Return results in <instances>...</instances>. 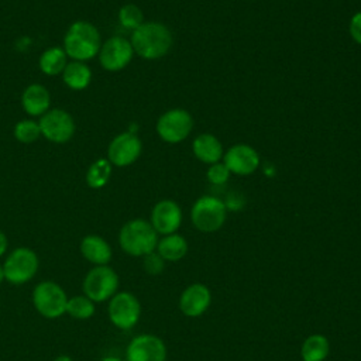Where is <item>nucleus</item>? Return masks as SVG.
I'll return each mask as SVG.
<instances>
[{"instance_id": "f257e3e1", "label": "nucleus", "mask_w": 361, "mask_h": 361, "mask_svg": "<svg viewBox=\"0 0 361 361\" xmlns=\"http://www.w3.org/2000/svg\"><path fill=\"white\" fill-rule=\"evenodd\" d=\"M134 54L144 59H158L166 55L172 47V34L166 25L157 21L142 23L131 32Z\"/></svg>"}, {"instance_id": "f03ea898", "label": "nucleus", "mask_w": 361, "mask_h": 361, "mask_svg": "<svg viewBox=\"0 0 361 361\" xmlns=\"http://www.w3.org/2000/svg\"><path fill=\"white\" fill-rule=\"evenodd\" d=\"M102 47L99 30L89 21H75L69 25L63 38V51L72 61H89Z\"/></svg>"}, {"instance_id": "7ed1b4c3", "label": "nucleus", "mask_w": 361, "mask_h": 361, "mask_svg": "<svg viewBox=\"0 0 361 361\" xmlns=\"http://www.w3.org/2000/svg\"><path fill=\"white\" fill-rule=\"evenodd\" d=\"M158 240V233L151 223L144 219H133L127 221L118 233V244L121 250L133 257H145L155 251Z\"/></svg>"}, {"instance_id": "20e7f679", "label": "nucleus", "mask_w": 361, "mask_h": 361, "mask_svg": "<svg viewBox=\"0 0 361 361\" xmlns=\"http://www.w3.org/2000/svg\"><path fill=\"white\" fill-rule=\"evenodd\" d=\"M227 217V206L214 196L204 195L199 197L190 210L192 224L202 233H214L220 230Z\"/></svg>"}, {"instance_id": "39448f33", "label": "nucleus", "mask_w": 361, "mask_h": 361, "mask_svg": "<svg viewBox=\"0 0 361 361\" xmlns=\"http://www.w3.org/2000/svg\"><path fill=\"white\" fill-rule=\"evenodd\" d=\"M32 303L41 316L47 319H58L66 313L68 296L56 282L44 281L34 288Z\"/></svg>"}, {"instance_id": "423d86ee", "label": "nucleus", "mask_w": 361, "mask_h": 361, "mask_svg": "<svg viewBox=\"0 0 361 361\" xmlns=\"http://www.w3.org/2000/svg\"><path fill=\"white\" fill-rule=\"evenodd\" d=\"M118 275L109 265H96L83 279V293L96 302L111 299L117 293Z\"/></svg>"}, {"instance_id": "0eeeda50", "label": "nucleus", "mask_w": 361, "mask_h": 361, "mask_svg": "<svg viewBox=\"0 0 361 361\" xmlns=\"http://www.w3.org/2000/svg\"><path fill=\"white\" fill-rule=\"evenodd\" d=\"M38 257L27 247L13 250L3 264L4 278L13 285H23L34 278L38 271Z\"/></svg>"}, {"instance_id": "6e6552de", "label": "nucleus", "mask_w": 361, "mask_h": 361, "mask_svg": "<svg viewBox=\"0 0 361 361\" xmlns=\"http://www.w3.org/2000/svg\"><path fill=\"white\" fill-rule=\"evenodd\" d=\"M192 128L193 118L183 109H171L159 116L157 121V133L168 144L182 142L190 134Z\"/></svg>"}, {"instance_id": "1a4fd4ad", "label": "nucleus", "mask_w": 361, "mask_h": 361, "mask_svg": "<svg viewBox=\"0 0 361 361\" xmlns=\"http://www.w3.org/2000/svg\"><path fill=\"white\" fill-rule=\"evenodd\" d=\"M109 319L110 322L121 329L130 330L134 327L141 316L140 300L131 292H117L109 302Z\"/></svg>"}, {"instance_id": "9d476101", "label": "nucleus", "mask_w": 361, "mask_h": 361, "mask_svg": "<svg viewBox=\"0 0 361 361\" xmlns=\"http://www.w3.org/2000/svg\"><path fill=\"white\" fill-rule=\"evenodd\" d=\"M38 124L41 135L55 144L68 142L75 133V121L72 116L62 109L48 110L41 116Z\"/></svg>"}, {"instance_id": "9b49d317", "label": "nucleus", "mask_w": 361, "mask_h": 361, "mask_svg": "<svg viewBox=\"0 0 361 361\" xmlns=\"http://www.w3.org/2000/svg\"><path fill=\"white\" fill-rule=\"evenodd\" d=\"M97 55L103 69L109 72H117L124 69L131 62L134 49L128 39L116 35L102 44Z\"/></svg>"}, {"instance_id": "f8f14e48", "label": "nucleus", "mask_w": 361, "mask_h": 361, "mask_svg": "<svg viewBox=\"0 0 361 361\" xmlns=\"http://www.w3.org/2000/svg\"><path fill=\"white\" fill-rule=\"evenodd\" d=\"M126 361H166V345L155 334H138L127 345Z\"/></svg>"}, {"instance_id": "ddd939ff", "label": "nucleus", "mask_w": 361, "mask_h": 361, "mask_svg": "<svg viewBox=\"0 0 361 361\" xmlns=\"http://www.w3.org/2000/svg\"><path fill=\"white\" fill-rule=\"evenodd\" d=\"M142 144L134 133H121L116 135L107 148V159L114 166H128L141 155Z\"/></svg>"}, {"instance_id": "4468645a", "label": "nucleus", "mask_w": 361, "mask_h": 361, "mask_svg": "<svg viewBox=\"0 0 361 361\" xmlns=\"http://www.w3.org/2000/svg\"><path fill=\"white\" fill-rule=\"evenodd\" d=\"M149 223L158 234L168 235L176 233L182 223V210L179 204L171 199L159 200L151 210Z\"/></svg>"}, {"instance_id": "2eb2a0df", "label": "nucleus", "mask_w": 361, "mask_h": 361, "mask_svg": "<svg viewBox=\"0 0 361 361\" xmlns=\"http://www.w3.org/2000/svg\"><path fill=\"white\" fill-rule=\"evenodd\" d=\"M223 164L231 173L251 175L259 166L258 152L247 144H235L223 154Z\"/></svg>"}, {"instance_id": "dca6fc26", "label": "nucleus", "mask_w": 361, "mask_h": 361, "mask_svg": "<svg viewBox=\"0 0 361 361\" xmlns=\"http://www.w3.org/2000/svg\"><path fill=\"white\" fill-rule=\"evenodd\" d=\"M212 303V292L209 286L200 282L186 286L179 296V309L188 317H199L209 309Z\"/></svg>"}, {"instance_id": "f3484780", "label": "nucleus", "mask_w": 361, "mask_h": 361, "mask_svg": "<svg viewBox=\"0 0 361 361\" xmlns=\"http://www.w3.org/2000/svg\"><path fill=\"white\" fill-rule=\"evenodd\" d=\"M21 104L24 111L32 117L45 114L51 106L48 89L39 83L28 85L21 94Z\"/></svg>"}, {"instance_id": "a211bd4d", "label": "nucleus", "mask_w": 361, "mask_h": 361, "mask_svg": "<svg viewBox=\"0 0 361 361\" xmlns=\"http://www.w3.org/2000/svg\"><path fill=\"white\" fill-rule=\"evenodd\" d=\"M80 252L83 258L96 265H107L111 259V247L100 235L89 234L80 241Z\"/></svg>"}, {"instance_id": "6ab92c4d", "label": "nucleus", "mask_w": 361, "mask_h": 361, "mask_svg": "<svg viewBox=\"0 0 361 361\" xmlns=\"http://www.w3.org/2000/svg\"><path fill=\"white\" fill-rule=\"evenodd\" d=\"M193 155L204 164H216L223 158V145L213 134H200L192 142Z\"/></svg>"}, {"instance_id": "aec40b11", "label": "nucleus", "mask_w": 361, "mask_h": 361, "mask_svg": "<svg viewBox=\"0 0 361 361\" xmlns=\"http://www.w3.org/2000/svg\"><path fill=\"white\" fill-rule=\"evenodd\" d=\"M155 251L162 257L164 261L176 262L188 254V241L183 235L172 233L158 240Z\"/></svg>"}, {"instance_id": "412c9836", "label": "nucleus", "mask_w": 361, "mask_h": 361, "mask_svg": "<svg viewBox=\"0 0 361 361\" xmlns=\"http://www.w3.org/2000/svg\"><path fill=\"white\" fill-rule=\"evenodd\" d=\"M61 75L63 83L72 90H83L89 86L92 80L90 68L80 61L68 62Z\"/></svg>"}, {"instance_id": "4be33fe9", "label": "nucleus", "mask_w": 361, "mask_h": 361, "mask_svg": "<svg viewBox=\"0 0 361 361\" xmlns=\"http://www.w3.org/2000/svg\"><path fill=\"white\" fill-rule=\"evenodd\" d=\"M330 354V341L324 334L307 336L300 347L303 361H324Z\"/></svg>"}, {"instance_id": "5701e85b", "label": "nucleus", "mask_w": 361, "mask_h": 361, "mask_svg": "<svg viewBox=\"0 0 361 361\" xmlns=\"http://www.w3.org/2000/svg\"><path fill=\"white\" fill-rule=\"evenodd\" d=\"M39 69L48 76H56L62 73L68 63V55L61 47H51L45 49L39 56Z\"/></svg>"}, {"instance_id": "b1692460", "label": "nucleus", "mask_w": 361, "mask_h": 361, "mask_svg": "<svg viewBox=\"0 0 361 361\" xmlns=\"http://www.w3.org/2000/svg\"><path fill=\"white\" fill-rule=\"evenodd\" d=\"M111 164L107 158L96 159L86 172V183L92 189H100L106 186L111 175Z\"/></svg>"}, {"instance_id": "393cba45", "label": "nucleus", "mask_w": 361, "mask_h": 361, "mask_svg": "<svg viewBox=\"0 0 361 361\" xmlns=\"http://www.w3.org/2000/svg\"><path fill=\"white\" fill-rule=\"evenodd\" d=\"M66 313L78 320L90 319L94 314V302L90 300L86 295L72 296L68 299Z\"/></svg>"}, {"instance_id": "a878e982", "label": "nucleus", "mask_w": 361, "mask_h": 361, "mask_svg": "<svg viewBox=\"0 0 361 361\" xmlns=\"http://www.w3.org/2000/svg\"><path fill=\"white\" fill-rule=\"evenodd\" d=\"M118 21L124 28L134 31L144 23V14L138 6L128 3L118 10Z\"/></svg>"}, {"instance_id": "bb28decb", "label": "nucleus", "mask_w": 361, "mask_h": 361, "mask_svg": "<svg viewBox=\"0 0 361 361\" xmlns=\"http://www.w3.org/2000/svg\"><path fill=\"white\" fill-rule=\"evenodd\" d=\"M14 137L18 142L31 144L41 137L39 124L34 120H21L14 126Z\"/></svg>"}, {"instance_id": "cd10ccee", "label": "nucleus", "mask_w": 361, "mask_h": 361, "mask_svg": "<svg viewBox=\"0 0 361 361\" xmlns=\"http://www.w3.org/2000/svg\"><path fill=\"white\" fill-rule=\"evenodd\" d=\"M230 175L231 172L228 171V168L220 161L216 164H212L206 172L209 182L213 185H224L228 180Z\"/></svg>"}, {"instance_id": "c85d7f7f", "label": "nucleus", "mask_w": 361, "mask_h": 361, "mask_svg": "<svg viewBox=\"0 0 361 361\" xmlns=\"http://www.w3.org/2000/svg\"><path fill=\"white\" fill-rule=\"evenodd\" d=\"M142 265H144V269H145L147 274L159 275L164 271L165 261L162 259V257L157 251H152V252H149L144 257Z\"/></svg>"}, {"instance_id": "c756f323", "label": "nucleus", "mask_w": 361, "mask_h": 361, "mask_svg": "<svg viewBox=\"0 0 361 361\" xmlns=\"http://www.w3.org/2000/svg\"><path fill=\"white\" fill-rule=\"evenodd\" d=\"M350 35L351 38L361 45V11L355 13L350 20Z\"/></svg>"}, {"instance_id": "7c9ffc66", "label": "nucleus", "mask_w": 361, "mask_h": 361, "mask_svg": "<svg viewBox=\"0 0 361 361\" xmlns=\"http://www.w3.org/2000/svg\"><path fill=\"white\" fill-rule=\"evenodd\" d=\"M7 245H8V241H7V237H6V234L0 230V257L6 252V250H7Z\"/></svg>"}, {"instance_id": "2f4dec72", "label": "nucleus", "mask_w": 361, "mask_h": 361, "mask_svg": "<svg viewBox=\"0 0 361 361\" xmlns=\"http://www.w3.org/2000/svg\"><path fill=\"white\" fill-rule=\"evenodd\" d=\"M54 361H72V358L69 355H58Z\"/></svg>"}, {"instance_id": "473e14b6", "label": "nucleus", "mask_w": 361, "mask_h": 361, "mask_svg": "<svg viewBox=\"0 0 361 361\" xmlns=\"http://www.w3.org/2000/svg\"><path fill=\"white\" fill-rule=\"evenodd\" d=\"M100 361H123V360L118 358V357H104Z\"/></svg>"}, {"instance_id": "72a5a7b5", "label": "nucleus", "mask_w": 361, "mask_h": 361, "mask_svg": "<svg viewBox=\"0 0 361 361\" xmlns=\"http://www.w3.org/2000/svg\"><path fill=\"white\" fill-rule=\"evenodd\" d=\"M4 271H3V265H0V283L4 281Z\"/></svg>"}]
</instances>
